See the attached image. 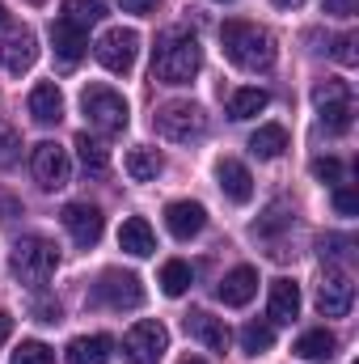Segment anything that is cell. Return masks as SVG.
Returning a JSON list of instances; mask_svg holds the SVG:
<instances>
[{
    "instance_id": "cell-9",
    "label": "cell",
    "mask_w": 359,
    "mask_h": 364,
    "mask_svg": "<svg viewBox=\"0 0 359 364\" xmlns=\"http://www.w3.org/2000/svg\"><path fill=\"white\" fill-rule=\"evenodd\" d=\"M93 55H97V64H101L106 73H114V77H127V73L136 68V55H140V34H136V30H123V26H114V30H106V34L97 38Z\"/></svg>"
},
{
    "instance_id": "cell-22",
    "label": "cell",
    "mask_w": 359,
    "mask_h": 364,
    "mask_svg": "<svg viewBox=\"0 0 359 364\" xmlns=\"http://www.w3.org/2000/svg\"><path fill=\"white\" fill-rule=\"evenodd\" d=\"M110 352H114V339H110V335H77V339L68 343L64 360L68 364H106Z\"/></svg>"
},
{
    "instance_id": "cell-15",
    "label": "cell",
    "mask_w": 359,
    "mask_h": 364,
    "mask_svg": "<svg viewBox=\"0 0 359 364\" xmlns=\"http://www.w3.org/2000/svg\"><path fill=\"white\" fill-rule=\"evenodd\" d=\"M165 225H170V233H174L178 242H190V237L203 233V225H207V208L194 203V199H174V203L165 208Z\"/></svg>"
},
{
    "instance_id": "cell-39",
    "label": "cell",
    "mask_w": 359,
    "mask_h": 364,
    "mask_svg": "<svg viewBox=\"0 0 359 364\" xmlns=\"http://www.w3.org/2000/svg\"><path fill=\"white\" fill-rule=\"evenodd\" d=\"M118 4H123V9H127V13H140V17H144V13H153V9H157V0H118Z\"/></svg>"
},
{
    "instance_id": "cell-26",
    "label": "cell",
    "mask_w": 359,
    "mask_h": 364,
    "mask_svg": "<svg viewBox=\"0 0 359 364\" xmlns=\"http://www.w3.org/2000/svg\"><path fill=\"white\" fill-rule=\"evenodd\" d=\"M270 106V93L267 90H254V85H245V90H237L228 97V119H254V114H263Z\"/></svg>"
},
{
    "instance_id": "cell-42",
    "label": "cell",
    "mask_w": 359,
    "mask_h": 364,
    "mask_svg": "<svg viewBox=\"0 0 359 364\" xmlns=\"http://www.w3.org/2000/svg\"><path fill=\"white\" fill-rule=\"evenodd\" d=\"M275 4H279V9H300L304 0H275Z\"/></svg>"
},
{
    "instance_id": "cell-20",
    "label": "cell",
    "mask_w": 359,
    "mask_h": 364,
    "mask_svg": "<svg viewBox=\"0 0 359 364\" xmlns=\"http://www.w3.org/2000/svg\"><path fill=\"white\" fill-rule=\"evenodd\" d=\"M51 47H55V55H60L64 64H77V60H85V51H89V34L77 30V26H68L64 17H55V21H51Z\"/></svg>"
},
{
    "instance_id": "cell-11",
    "label": "cell",
    "mask_w": 359,
    "mask_h": 364,
    "mask_svg": "<svg viewBox=\"0 0 359 364\" xmlns=\"http://www.w3.org/2000/svg\"><path fill=\"white\" fill-rule=\"evenodd\" d=\"M351 305H355V284H351V275L338 272V267H330V272L321 275V284H317V309H321V318H347Z\"/></svg>"
},
{
    "instance_id": "cell-45",
    "label": "cell",
    "mask_w": 359,
    "mask_h": 364,
    "mask_svg": "<svg viewBox=\"0 0 359 364\" xmlns=\"http://www.w3.org/2000/svg\"><path fill=\"white\" fill-rule=\"evenodd\" d=\"M220 4H228V0H220Z\"/></svg>"
},
{
    "instance_id": "cell-14",
    "label": "cell",
    "mask_w": 359,
    "mask_h": 364,
    "mask_svg": "<svg viewBox=\"0 0 359 364\" xmlns=\"http://www.w3.org/2000/svg\"><path fill=\"white\" fill-rule=\"evenodd\" d=\"M267 318L275 322V326H292V322L300 318V284H296V279H287V275L270 279Z\"/></svg>"
},
{
    "instance_id": "cell-1",
    "label": "cell",
    "mask_w": 359,
    "mask_h": 364,
    "mask_svg": "<svg viewBox=\"0 0 359 364\" xmlns=\"http://www.w3.org/2000/svg\"><path fill=\"white\" fill-rule=\"evenodd\" d=\"M199 68H203V47H199V38L190 30L174 26V30H165L157 38V47H153V81L190 85L199 77Z\"/></svg>"
},
{
    "instance_id": "cell-34",
    "label": "cell",
    "mask_w": 359,
    "mask_h": 364,
    "mask_svg": "<svg viewBox=\"0 0 359 364\" xmlns=\"http://www.w3.org/2000/svg\"><path fill=\"white\" fill-rule=\"evenodd\" d=\"M355 34H343L338 43H334V60L343 64V68H355V60H359V51H355Z\"/></svg>"
},
{
    "instance_id": "cell-41",
    "label": "cell",
    "mask_w": 359,
    "mask_h": 364,
    "mask_svg": "<svg viewBox=\"0 0 359 364\" xmlns=\"http://www.w3.org/2000/svg\"><path fill=\"white\" fill-rule=\"evenodd\" d=\"M9 335H13V318H9V314H4V309H0V343H4V339H9Z\"/></svg>"
},
{
    "instance_id": "cell-7",
    "label": "cell",
    "mask_w": 359,
    "mask_h": 364,
    "mask_svg": "<svg viewBox=\"0 0 359 364\" xmlns=\"http://www.w3.org/2000/svg\"><path fill=\"white\" fill-rule=\"evenodd\" d=\"M89 301L101 305V309H114V314L140 309V305H144V284H140V275H131V272H106L93 284Z\"/></svg>"
},
{
    "instance_id": "cell-36",
    "label": "cell",
    "mask_w": 359,
    "mask_h": 364,
    "mask_svg": "<svg viewBox=\"0 0 359 364\" xmlns=\"http://www.w3.org/2000/svg\"><path fill=\"white\" fill-rule=\"evenodd\" d=\"M17 149H21V140L13 132H0V170H9L17 161Z\"/></svg>"
},
{
    "instance_id": "cell-25",
    "label": "cell",
    "mask_w": 359,
    "mask_h": 364,
    "mask_svg": "<svg viewBox=\"0 0 359 364\" xmlns=\"http://www.w3.org/2000/svg\"><path fill=\"white\" fill-rule=\"evenodd\" d=\"M283 149H287V132H283L279 123H263V127L250 136V153H254V157H263V161L283 157Z\"/></svg>"
},
{
    "instance_id": "cell-21",
    "label": "cell",
    "mask_w": 359,
    "mask_h": 364,
    "mask_svg": "<svg viewBox=\"0 0 359 364\" xmlns=\"http://www.w3.org/2000/svg\"><path fill=\"white\" fill-rule=\"evenodd\" d=\"M30 114H34V123H43V127L60 123V119H64V93H60V85H51V81L34 85V90H30Z\"/></svg>"
},
{
    "instance_id": "cell-30",
    "label": "cell",
    "mask_w": 359,
    "mask_h": 364,
    "mask_svg": "<svg viewBox=\"0 0 359 364\" xmlns=\"http://www.w3.org/2000/svg\"><path fill=\"white\" fill-rule=\"evenodd\" d=\"M190 284H194V272H190V263H182V259H170V263L161 267V292H165V296H182Z\"/></svg>"
},
{
    "instance_id": "cell-33",
    "label": "cell",
    "mask_w": 359,
    "mask_h": 364,
    "mask_svg": "<svg viewBox=\"0 0 359 364\" xmlns=\"http://www.w3.org/2000/svg\"><path fill=\"white\" fill-rule=\"evenodd\" d=\"M283 225H292V216H287L283 203H275V208H267V216L254 225V233H275V229H283Z\"/></svg>"
},
{
    "instance_id": "cell-23",
    "label": "cell",
    "mask_w": 359,
    "mask_h": 364,
    "mask_svg": "<svg viewBox=\"0 0 359 364\" xmlns=\"http://www.w3.org/2000/svg\"><path fill=\"white\" fill-rule=\"evenodd\" d=\"M300 360L309 364H326L334 360V352H338V339H334V331H326V326H317V331H304L300 339H296V348H292Z\"/></svg>"
},
{
    "instance_id": "cell-17",
    "label": "cell",
    "mask_w": 359,
    "mask_h": 364,
    "mask_svg": "<svg viewBox=\"0 0 359 364\" xmlns=\"http://www.w3.org/2000/svg\"><path fill=\"white\" fill-rule=\"evenodd\" d=\"M186 331H190L203 348H211V352H228V343H233L228 322H224V318H211V314H203V309L186 318Z\"/></svg>"
},
{
    "instance_id": "cell-6",
    "label": "cell",
    "mask_w": 359,
    "mask_h": 364,
    "mask_svg": "<svg viewBox=\"0 0 359 364\" xmlns=\"http://www.w3.org/2000/svg\"><path fill=\"white\" fill-rule=\"evenodd\" d=\"M153 127H157V136H165L174 144H190L207 132V114H203L199 102H165L153 114Z\"/></svg>"
},
{
    "instance_id": "cell-29",
    "label": "cell",
    "mask_w": 359,
    "mask_h": 364,
    "mask_svg": "<svg viewBox=\"0 0 359 364\" xmlns=\"http://www.w3.org/2000/svg\"><path fill=\"white\" fill-rule=\"evenodd\" d=\"M275 348V326L270 322H245L241 326V352L245 356H263Z\"/></svg>"
},
{
    "instance_id": "cell-3",
    "label": "cell",
    "mask_w": 359,
    "mask_h": 364,
    "mask_svg": "<svg viewBox=\"0 0 359 364\" xmlns=\"http://www.w3.org/2000/svg\"><path fill=\"white\" fill-rule=\"evenodd\" d=\"M55 267H60V246H55V242L30 233V237H21V242L13 246V275H17L26 288H43V284L55 275Z\"/></svg>"
},
{
    "instance_id": "cell-12",
    "label": "cell",
    "mask_w": 359,
    "mask_h": 364,
    "mask_svg": "<svg viewBox=\"0 0 359 364\" xmlns=\"http://www.w3.org/2000/svg\"><path fill=\"white\" fill-rule=\"evenodd\" d=\"M64 229L72 233V242H77L81 250H89V246L101 242L106 220H101V212H97L93 203H68V208H64Z\"/></svg>"
},
{
    "instance_id": "cell-35",
    "label": "cell",
    "mask_w": 359,
    "mask_h": 364,
    "mask_svg": "<svg viewBox=\"0 0 359 364\" xmlns=\"http://www.w3.org/2000/svg\"><path fill=\"white\" fill-rule=\"evenodd\" d=\"M334 208H338V216H355L359 212L355 186H338V191H334Z\"/></svg>"
},
{
    "instance_id": "cell-13",
    "label": "cell",
    "mask_w": 359,
    "mask_h": 364,
    "mask_svg": "<svg viewBox=\"0 0 359 364\" xmlns=\"http://www.w3.org/2000/svg\"><path fill=\"white\" fill-rule=\"evenodd\" d=\"M34 60H38V38L30 30H13V34L0 38V64H4V73L21 77V73L34 68Z\"/></svg>"
},
{
    "instance_id": "cell-5",
    "label": "cell",
    "mask_w": 359,
    "mask_h": 364,
    "mask_svg": "<svg viewBox=\"0 0 359 364\" xmlns=\"http://www.w3.org/2000/svg\"><path fill=\"white\" fill-rule=\"evenodd\" d=\"M313 102H317L321 127H326L330 136H347V132H351L355 97H351V85H347V81H338V77H326V81L313 90Z\"/></svg>"
},
{
    "instance_id": "cell-37",
    "label": "cell",
    "mask_w": 359,
    "mask_h": 364,
    "mask_svg": "<svg viewBox=\"0 0 359 364\" xmlns=\"http://www.w3.org/2000/svg\"><path fill=\"white\" fill-rule=\"evenodd\" d=\"M326 13H334V17H355L359 0H326Z\"/></svg>"
},
{
    "instance_id": "cell-32",
    "label": "cell",
    "mask_w": 359,
    "mask_h": 364,
    "mask_svg": "<svg viewBox=\"0 0 359 364\" xmlns=\"http://www.w3.org/2000/svg\"><path fill=\"white\" fill-rule=\"evenodd\" d=\"M313 178L338 186V182H343V161H338V157H317V161H313Z\"/></svg>"
},
{
    "instance_id": "cell-24",
    "label": "cell",
    "mask_w": 359,
    "mask_h": 364,
    "mask_svg": "<svg viewBox=\"0 0 359 364\" xmlns=\"http://www.w3.org/2000/svg\"><path fill=\"white\" fill-rule=\"evenodd\" d=\"M123 166H127V178L131 182H157L161 170H165V157L157 149H131Z\"/></svg>"
},
{
    "instance_id": "cell-38",
    "label": "cell",
    "mask_w": 359,
    "mask_h": 364,
    "mask_svg": "<svg viewBox=\"0 0 359 364\" xmlns=\"http://www.w3.org/2000/svg\"><path fill=\"white\" fill-rule=\"evenodd\" d=\"M351 250V237H321V259L326 255H347Z\"/></svg>"
},
{
    "instance_id": "cell-28",
    "label": "cell",
    "mask_w": 359,
    "mask_h": 364,
    "mask_svg": "<svg viewBox=\"0 0 359 364\" xmlns=\"http://www.w3.org/2000/svg\"><path fill=\"white\" fill-rule=\"evenodd\" d=\"M72 149H77V157H81V170H85L89 178H106V170H110V153H106L97 140H89V136L81 132Z\"/></svg>"
},
{
    "instance_id": "cell-10",
    "label": "cell",
    "mask_w": 359,
    "mask_h": 364,
    "mask_svg": "<svg viewBox=\"0 0 359 364\" xmlns=\"http://www.w3.org/2000/svg\"><path fill=\"white\" fill-rule=\"evenodd\" d=\"M30 170H34V178H38L43 191H60V186H68V182H72L68 149H60L55 140L34 144V153H30Z\"/></svg>"
},
{
    "instance_id": "cell-40",
    "label": "cell",
    "mask_w": 359,
    "mask_h": 364,
    "mask_svg": "<svg viewBox=\"0 0 359 364\" xmlns=\"http://www.w3.org/2000/svg\"><path fill=\"white\" fill-rule=\"evenodd\" d=\"M34 318H38V322H60V305H38Z\"/></svg>"
},
{
    "instance_id": "cell-44",
    "label": "cell",
    "mask_w": 359,
    "mask_h": 364,
    "mask_svg": "<svg viewBox=\"0 0 359 364\" xmlns=\"http://www.w3.org/2000/svg\"><path fill=\"white\" fill-rule=\"evenodd\" d=\"M4 21H9V13H4V4H0V26H4Z\"/></svg>"
},
{
    "instance_id": "cell-19",
    "label": "cell",
    "mask_w": 359,
    "mask_h": 364,
    "mask_svg": "<svg viewBox=\"0 0 359 364\" xmlns=\"http://www.w3.org/2000/svg\"><path fill=\"white\" fill-rule=\"evenodd\" d=\"M216 182H220V191H224L233 203H250V199H254V178H250V170H245L237 157H224V161L216 166Z\"/></svg>"
},
{
    "instance_id": "cell-4",
    "label": "cell",
    "mask_w": 359,
    "mask_h": 364,
    "mask_svg": "<svg viewBox=\"0 0 359 364\" xmlns=\"http://www.w3.org/2000/svg\"><path fill=\"white\" fill-rule=\"evenodd\" d=\"M81 110H85L89 127L93 132H101V136H118V132L131 123V106H127V97L114 93L110 85H85V90H81Z\"/></svg>"
},
{
    "instance_id": "cell-18",
    "label": "cell",
    "mask_w": 359,
    "mask_h": 364,
    "mask_svg": "<svg viewBox=\"0 0 359 364\" xmlns=\"http://www.w3.org/2000/svg\"><path fill=\"white\" fill-rule=\"evenodd\" d=\"M254 292H258V272H254V267H233V272L220 279V288H216V296H220L224 305H233V309L250 305Z\"/></svg>"
},
{
    "instance_id": "cell-2",
    "label": "cell",
    "mask_w": 359,
    "mask_h": 364,
    "mask_svg": "<svg viewBox=\"0 0 359 364\" xmlns=\"http://www.w3.org/2000/svg\"><path fill=\"white\" fill-rule=\"evenodd\" d=\"M220 43H224V55L237 68H245V73H267V68H275L279 47H275L270 30L254 26V21H224L220 26Z\"/></svg>"
},
{
    "instance_id": "cell-8",
    "label": "cell",
    "mask_w": 359,
    "mask_h": 364,
    "mask_svg": "<svg viewBox=\"0 0 359 364\" xmlns=\"http://www.w3.org/2000/svg\"><path fill=\"white\" fill-rule=\"evenodd\" d=\"M170 352V331L153 318L136 322L127 335H123V360L127 364H161V356Z\"/></svg>"
},
{
    "instance_id": "cell-16",
    "label": "cell",
    "mask_w": 359,
    "mask_h": 364,
    "mask_svg": "<svg viewBox=\"0 0 359 364\" xmlns=\"http://www.w3.org/2000/svg\"><path fill=\"white\" fill-rule=\"evenodd\" d=\"M118 250L131 255V259H148V255L157 250V233H153V225H148L144 216H127L123 229H118Z\"/></svg>"
},
{
    "instance_id": "cell-27",
    "label": "cell",
    "mask_w": 359,
    "mask_h": 364,
    "mask_svg": "<svg viewBox=\"0 0 359 364\" xmlns=\"http://www.w3.org/2000/svg\"><path fill=\"white\" fill-rule=\"evenodd\" d=\"M60 17H64L68 26H77V30L89 34V26H97V21L106 17V4H101V0H64Z\"/></svg>"
},
{
    "instance_id": "cell-43",
    "label": "cell",
    "mask_w": 359,
    "mask_h": 364,
    "mask_svg": "<svg viewBox=\"0 0 359 364\" xmlns=\"http://www.w3.org/2000/svg\"><path fill=\"white\" fill-rule=\"evenodd\" d=\"M178 364H207V360H194V356H186V360H178Z\"/></svg>"
},
{
    "instance_id": "cell-31",
    "label": "cell",
    "mask_w": 359,
    "mask_h": 364,
    "mask_svg": "<svg viewBox=\"0 0 359 364\" xmlns=\"http://www.w3.org/2000/svg\"><path fill=\"white\" fill-rule=\"evenodd\" d=\"M9 364H55V352H51L47 343H38V339H26V343L13 352Z\"/></svg>"
}]
</instances>
